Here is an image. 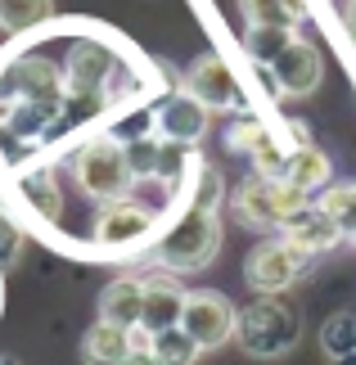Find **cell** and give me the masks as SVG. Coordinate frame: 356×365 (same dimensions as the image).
Masks as SVG:
<instances>
[{
  "instance_id": "cell-3",
  "label": "cell",
  "mask_w": 356,
  "mask_h": 365,
  "mask_svg": "<svg viewBox=\"0 0 356 365\" xmlns=\"http://www.w3.org/2000/svg\"><path fill=\"white\" fill-rule=\"evenodd\" d=\"M73 176H77V190L86 199H122L126 190L136 185V167H131V153L118 135H95L86 140L77 153H73Z\"/></svg>"
},
{
  "instance_id": "cell-20",
  "label": "cell",
  "mask_w": 356,
  "mask_h": 365,
  "mask_svg": "<svg viewBox=\"0 0 356 365\" xmlns=\"http://www.w3.org/2000/svg\"><path fill=\"white\" fill-rule=\"evenodd\" d=\"M149 347H153V356H158L163 365H194V361H198V352H203V347H198V343H194L180 325L163 329V334H153Z\"/></svg>"
},
{
  "instance_id": "cell-15",
  "label": "cell",
  "mask_w": 356,
  "mask_h": 365,
  "mask_svg": "<svg viewBox=\"0 0 356 365\" xmlns=\"http://www.w3.org/2000/svg\"><path fill=\"white\" fill-rule=\"evenodd\" d=\"M330 153L316 149L311 140H302V145H289V158H284V180H289L293 190H302V194H320L325 185H330Z\"/></svg>"
},
{
  "instance_id": "cell-6",
  "label": "cell",
  "mask_w": 356,
  "mask_h": 365,
  "mask_svg": "<svg viewBox=\"0 0 356 365\" xmlns=\"http://www.w3.org/2000/svg\"><path fill=\"white\" fill-rule=\"evenodd\" d=\"M153 226H158V212H153L149 203H140V199H108L104 207H99V217H95V244L99 248H136V244H145Z\"/></svg>"
},
{
  "instance_id": "cell-28",
  "label": "cell",
  "mask_w": 356,
  "mask_h": 365,
  "mask_svg": "<svg viewBox=\"0 0 356 365\" xmlns=\"http://www.w3.org/2000/svg\"><path fill=\"white\" fill-rule=\"evenodd\" d=\"M330 365H356V352H347V356H338V361H330Z\"/></svg>"
},
{
  "instance_id": "cell-11",
  "label": "cell",
  "mask_w": 356,
  "mask_h": 365,
  "mask_svg": "<svg viewBox=\"0 0 356 365\" xmlns=\"http://www.w3.org/2000/svg\"><path fill=\"white\" fill-rule=\"evenodd\" d=\"M280 235H284V240H289L297 252H307V257H325V252L343 240V230H338L334 221L325 217V207H320L316 199H311L302 212H293L289 221H284Z\"/></svg>"
},
{
  "instance_id": "cell-13",
  "label": "cell",
  "mask_w": 356,
  "mask_h": 365,
  "mask_svg": "<svg viewBox=\"0 0 356 365\" xmlns=\"http://www.w3.org/2000/svg\"><path fill=\"white\" fill-rule=\"evenodd\" d=\"M180 312H185V289L172 275H149L145 279V316H140V329L153 339V334L180 325Z\"/></svg>"
},
{
  "instance_id": "cell-7",
  "label": "cell",
  "mask_w": 356,
  "mask_h": 365,
  "mask_svg": "<svg viewBox=\"0 0 356 365\" xmlns=\"http://www.w3.org/2000/svg\"><path fill=\"white\" fill-rule=\"evenodd\" d=\"M235 302L225 293H212V289H198V293H185V312H180V329L203 347H221L235 339Z\"/></svg>"
},
{
  "instance_id": "cell-26",
  "label": "cell",
  "mask_w": 356,
  "mask_h": 365,
  "mask_svg": "<svg viewBox=\"0 0 356 365\" xmlns=\"http://www.w3.org/2000/svg\"><path fill=\"white\" fill-rule=\"evenodd\" d=\"M343 23H347V36H352V46H356V0H347V9H343Z\"/></svg>"
},
{
  "instance_id": "cell-25",
  "label": "cell",
  "mask_w": 356,
  "mask_h": 365,
  "mask_svg": "<svg viewBox=\"0 0 356 365\" xmlns=\"http://www.w3.org/2000/svg\"><path fill=\"white\" fill-rule=\"evenodd\" d=\"M122 365H163L158 356H153V347H149V334H145V329H136V352L126 356Z\"/></svg>"
},
{
  "instance_id": "cell-14",
  "label": "cell",
  "mask_w": 356,
  "mask_h": 365,
  "mask_svg": "<svg viewBox=\"0 0 356 365\" xmlns=\"http://www.w3.org/2000/svg\"><path fill=\"white\" fill-rule=\"evenodd\" d=\"M140 316H145V279L136 275L108 279L104 293H99V320H113L122 329H140Z\"/></svg>"
},
{
  "instance_id": "cell-21",
  "label": "cell",
  "mask_w": 356,
  "mask_h": 365,
  "mask_svg": "<svg viewBox=\"0 0 356 365\" xmlns=\"http://www.w3.org/2000/svg\"><path fill=\"white\" fill-rule=\"evenodd\" d=\"M320 347H325L330 361L356 352V312H334L330 320H325L320 325Z\"/></svg>"
},
{
  "instance_id": "cell-16",
  "label": "cell",
  "mask_w": 356,
  "mask_h": 365,
  "mask_svg": "<svg viewBox=\"0 0 356 365\" xmlns=\"http://www.w3.org/2000/svg\"><path fill=\"white\" fill-rule=\"evenodd\" d=\"M136 352V329H122L113 320H95L81 339V361L86 365H122Z\"/></svg>"
},
{
  "instance_id": "cell-22",
  "label": "cell",
  "mask_w": 356,
  "mask_h": 365,
  "mask_svg": "<svg viewBox=\"0 0 356 365\" xmlns=\"http://www.w3.org/2000/svg\"><path fill=\"white\" fill-rule=\"evenodd\" d=\"M46 19H54V0H0V27H9V32L36 27Z\"/></svg>"
},
{
  "instance_id": "cell-10",
  "label": "cell",
  "mask_w": 356,
  "mask_h": 365,
  "mask_svg": "<svg viewBox=\"0 0 356 365\" xmlns=\"http://www.w3.org/2000/svg\"><path fill=\"white\" fill-rule=\"evenodd\" d=\"M208 104H198L190 91H176L172 100H163V108L153 113V126L163 131V140H176V145H198L208 131Z\"/></svg>"
},
{
  "instance_id": "cell-9",
  "label": "cell",
  "mask_w": 356,
  "mask_h": 365,
  "mask_svg": "<svg viewBox=\"0 0 356 365\" xmlns=\"http://www.w3.org/2000/svg\"><path fill=\"white\" fill-rule=\"evenodd\" d=\"M320 73H325L320 50L311 46V41H297V36L275 54V63H270V81H275L280 95H311L320 86Z\"/></svg>"
},
{
  "instance_id": "cell-8",
  "label": "cell",
  "mask_w": 356,
  "mask_h": 365,
  "mask_svg": "<svg viewBox=\"0 0 356 365\" xmlns=\"http://www.w3.org/2000/svg\"><path fill=\"white\" fill-rule=\"evenodd\" d=\"M185 91L208 108H244V91H239L230 63L221 54H198L185 73Z\"/></svg>"
},
{
  "instance_id": "cell-29",
  "label": "cell",
  "mask_w": 356,
  "mask_h": 365,
  "mask_svg": "<svg viewBox=\"0 0 356 365\" xmlns=\"http://www.w3.org/2000/svg\"><path fill=\"white\" fill-rule=\"evenodd\" d=\"M0 365H14V361H5V356H0Z\"/></svg>"
},
{
  "instance_id": "cell-2",
  "label": "cell",
  "mask_w": 356,
  "mask_h": 365,
  "mask_svg": "<svg viewBox=\"0 0 356 365\" xmlns=\"http://www.w3.org/2000/svg\"><path fill=\"white\" fill-rule=\"evenodd\" d=\"M217 248H221V207L203 203V199H190L185 217L158 240L153 257H158L167 271H203V266L217 257Z\"/></svg>"
},
{
  "instance_id": "cell-30",
  "label": "cell",
  "mask_w": 356,
  "mask_h": 365,
  "mask_svg": "<svg viewBox=\"0 0 356 365\" xmlns=\"http://www.w3.org/2000/svg\"><path fill=\"white\" fill-rule=\"evenodd\" d=\"M352 244H356V235H352Z\"/></svg>"
},
{
  "instance_id": "cell-23",
  "label": "cell",
  "mask_w": 356,
  "mask_h": 365,
  "mask_svg": "<svg viewBox=\"0 0 356 365\" xmlns=\"http://www.w3.org/2000/svg\"><path fill=\"white\" fill-rule=\"evenodd\" d=\"M239 14L248 23H270V27H297V19L284 9V0H239Z\"/></svg>"
},
{
  "instance_id": "cell-12",
  "label": "cell",
  "mask_w": 356,
  "mask_h": 365,
  "mask_svg": "<svg viewBox=\"0 0 356 365\" xmlns=\"http://www.w3.org/2000/svg\"><path fill=\"white\" fill-rule=\"evenodd\" d=\"M113 77V54L95 41H77L68 50V95H104Z\"/></svg>"
},
{
  "instance_id": "cell-4",
  "label": "cell",
  "mask_w": 356,
  "mask_h": 365,
  "mask_svg": "<svg viewBox=\"0 0 356 365\" xmlns=\"http://www.w3.org/2000/svg\"><path fill=\"white\" fill-rule=\"evenodd\" d=\"M311 203V194L293 190L284 176H262L253 172L244 185L235 190V217L244 226H258V230H280L293 212H302Z\"/></svg>"
},
{
  "instance_id": "cell-1",
  "label": "cell",
  "mask_w": 356,
  "mask_h": 365,
  "mask_svg": "<svg viewBox=\"0 0 356 365\" xmlns=\"http://www.w3.org/2000/svg\"><path fill=\"white\" fill-rule=\"evenodd\" d=\"M297 334H302V316H297L280 293H258V298L248 307H239V316H235V343L244 347L248 356H262V361H275L284 352H293Z\"/></svg>"
},
{
  "instance_id": "cell-24",
  "label": "cell",
  "mask_w": 356,
  "mask_h": 365,
  "mask_svg": "<svg viewBox=\"0 0 356 365\" xmlns=\"http://www.w3.org/2000/svg\"><path fill=\"white\" fill-rule=\"evenodd\" d=\"M19 248H23V230L14 226L5 212H0V271H5L14 257H19Z\"/></svg>"
},
{
  "instance_id": "cell-31",
  "label": "cell",
  "mask_w": 356,
  "mask_h": 365,
  "mask_svg": "<svg viewBox=\"0 0 356 365\" xmlns=\"http://www.w3.org/2000/svg\"><path fill=\"white\" fill-rule=\"evenodd\" d=\"M352 312H356V307H352Z\"/></svg>"
},
{
  "instance_id": "cell-17",
  "label": "cell",
  "mask_w": 356,
  "mask_h": 365,
  "mask_svg": "<svg viewBox=\"0 0 356 365\" xmlns=\"http://www.w3.org/2000/svg\"><path fill=\"white\" fill-rule=\"evenodd\" d=\"M19 199L32 207L41 221H59V212H63V190H59V180H54L50 167H32V172L19 176Z\"/></svg>"
},
{
  "instance_id": "cell-5",
  "label": "cell",
  "mask_w": 356,
  "mask_h": 365,
  "mask_svg": "<svg viewBox=\"0 0 356 365\" xmlns=\"http://www.w3.org/2000/svg\"><path fill=\"white\" fill-rule=\"evenodd\" d=\"M316 262V257H307V252H297L289 240H266L248 252V262H244V279H248V289L253 293H284L293 284L297 275H307V266Z\"/></svg>"
},
{
  "instance_id": "cell-19",
  "label": "cell",
  "mask_w": 356,
  "mask_h": 365,
  "mask_svg": "<svg viewBox=\"0 0 356 365\" xmlns=\"http://www.w3.org/2000/svg\"><path fill=\"white\" fill-rule=\"evenodd\" d=\"M293 41V27H270V23H248V32H244V50H248V59L253 63H262L270 68L275 63V54L284 50Z\"/></svg>"
},
{
  "instance_id": "cell-18",
  "label": "cell",
  "mask_w": 356,
  "mask_h": 365,
  "mask_svg": "<svg viewBox=\"0 0 356 365\" xmlns=\"http://www.w3.org/2000/svg\"><path fill=\"white\" fill-rule=\"evenodd\" d=\"M316 203L325 207V217L343 230V240L356 235V180H343V185H325L316 194Z\"/></svg>"
},
{
  "instance_id": "cell-27",
  "label": "cell",
  "mask_w": 356,
  "mask_h": 365,
  "mask_svg": "<svg viewBox=\"0 0 356 365\" xmlns=\"http://www.w3.org/2000/svg\"><path fill=\"white\" fill-rule=\"evenodd\" d=\"M284 9H289V14H293V19H297V23H302V19H307V0H284Z\"/></svg>"
}]
</instances>
